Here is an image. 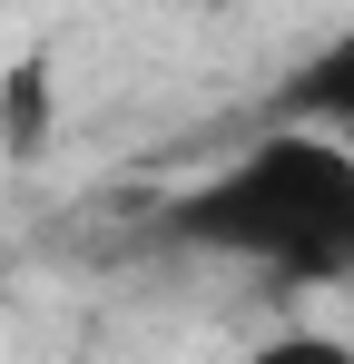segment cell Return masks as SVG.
Segmentation results:
<instances>
[{"label": "cell", "instance_id": "1", "mask_svg": "<svg viewBox=\"0 0 354 364\" xmlns=\"http://www.w3.org/2000/svg\"><path fill=\"white\" fill-rule=\"evenodd\" d=\"M168 237L266 286H354V138L315 119L256 128L168 207Z\"/></svg>", "mask_w": 354, "mask_h": 364}, {"label": "cell", "instance_id": "2", "mask_svg": "<svg viewBox=\"0 0 354 364\" xmlns=\"http://www.w3.org/2000/svg\"><path fill=\"white\" fill-rule=\"evenodd\" d=\"M276 119H315V128H335V138H354V20L335 30V40H315V50L286 69Z\"/></svg>", "mask_w": 354, "mask_h": 364}, {"label": "cell", "instance_id": "3", "mask_svg": "<svg viewBox=\"0 0 354 364\" xmlns=\"http://www.w3.org/2000/svg\"><path fill=\"white\" fill-rule=\"evenodd\" d=\"M59 138V69L50 50H20L0 69V158H40Z\"/></svg>", "mask_w": 354, "mask_h": 364}]
</instances>
